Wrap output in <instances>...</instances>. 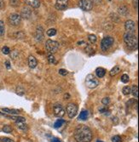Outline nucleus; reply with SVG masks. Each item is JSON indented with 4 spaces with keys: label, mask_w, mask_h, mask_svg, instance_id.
<instances>
[{
    "label": "nucleus",
    "mask_w": 139,
    "mask_h": 142,
    "mask_svg": "<svg viewBox=\"0 0 139 142\" xmlns=\"http://www.w3.org/2000/svg\"><path fill=\"white\" fill-rule=\"evenodd\" d=\"M74 138L77 142H90L93 138L92 132L89 127L80 124L74 130Z\"/></svg>",
    "instance_id": "nucleus-1"
},
{
    "label": "nucleus",
    "mask_w": 139,
    "mask_h": 142,
    "mask_svg": "<svg viewBox=\"0 0 139 142\" xmlns=\"http://www.w3.org/2000/svg\"><path fill=\"white\" fill-rule=\"evenodd\" d=\"M124 41H125V44L127 45L128 48L131 49H137V45H138L137 38L133 33H130L126 32V33L124 34Z\"/></svg>",
    "instance_id": "nucleus-2"
},
{
    "label": "nucleus",
    "mask_w": 139,
    "mask_h": 142,
    "mask_svg": "<svg viewBox=\"0 0 139 142\" xmlns=\"http://www.w3.org/2000/svg\"><path fill=\"white\" fill-rule=\"evenodd\" d=\"M85 84L89 89H95L99 85V81L93 74H89L85 77Z\"/></svg>",
    "instance_id": "nucleus-3"
},
{
    "label": "nucleus",
    "mask_w": 139,
    "mask_h": 142,
    "mask_svg": "<svg viewBox=\"0 0 139 142\" xmlns=\"http://www.w3.org/2000/svg\"><path fill=\"white\" fill-rule=\"evenodd\" d=\"M45 48L46 50L50 54H55L59 49V44L56 41H53L51 39H48L46 41V44H45Z\"/></svg>",
    "instance_id": "nucleus-4"
},
{
    "label": "nucleus",
    "mask_w": 139,
    "mask_h": 142,
    "mask_svg": "<svg viewBox=\"0 0 139 142\" xmlns=\"http://www.w3.org/2000/svg\"><path fill=\"white\" fill-rule=\"evenodd\" d=\"M114 43V39L112 37H105L103 38L101 42V49L103 51H107L108 49H109L113 46Z\"/></svg>",
    "instance_id": "nucleus-5"
},
{
    "label": "nucleus",
    "mask_w": 139,
    "mask_h": 142,
    "mask_svg": "<svg viewBox=\"0 0 139 142\" xmlns=\"http://www.w3.org/2000/svg\"><path fill=\"white\" fill-rule=\"evenodd\" d=\"M78 106L74 103H69L67 106V114L70 118H73L77 115Z\"/></svg>",
    "instance_id": "nucleus-6"
},
{
    "label": "nucleus",
    "mask_w": 139,
    "mask_h": 142,
    "mask_svg": "<svg viewBox=\"0 0 139 142\" xmlns=\"http://www.w3.org/2000/svg\"><path fill=\"white\" fill-rule=\"evenodd\" d=\"M8 21H9V23L11 26H13V27H17V26L21 24V16H19V15L17 14H11L9 16Z\"/></svg>",
    "instance_id": "nucleus-7"
},
{
    "label": "nucleus",
    "mask_w": 139,
    "mask_h": 142,
    "mask_svg": "<svg viewBox=\"0 0 139 142\" xmlns=\"http://www.w3.org/2000/svg\"><path fill=\"white\" fill-rule=\"evenodd\" d=\"M79 7L84 11H90L93 8V4L90 0H79Z\"/></svg>",
    "instance_id": "nucleus-8"
},
{
    "label": "nucleus",
    "mask_w": 139,
    "mask_h": 142,
    "mask_svg": "<svg viewBox=\"0 0 139 142\" xmlns=\"http://www.w3.org/2000/svg\"><path fill=\"white\" fill-rule=\"evenodd\" d=\"M54 109V115L57 117H62L65 115V110L61 104H56L53 107Z\"/></svg>",
    "instance_id": "nucleus-9"
},
{
    "label": "nucleus",
    "mask_w": 139,
    "mask_h": 142,
    "mask_svg": "<svg viewBox=\"0 0 139 142\" xmlns=\"http://www.w3.org/2000/svg\"><path fill=\"white\" fill-rule=\"evenodd\" d=\"M125 28L127 31V33H134L136 31V23L135 21L131 20H128L125 23Z\"/></svg>",
    "instance_id": "nucleus-10"
},
{
    "label": "nucleus",
    "mask_w": 139,
    "mask_h": 142,
    "mask_svg": "<svg viewBox=\"0 0 139 142\" xmlns=\"http://www.w3.org/2000/svg\"><path fill=\"white\" fill-rule=\"evenodd\" d=\"M69 0H56V9L58 10H64L68 8Z\"/></svg>",
    "instance_id": "nucleus-11"
},
{
    "label": "nucleus",
    "mask_w": 139,
    "mask_h": 142,
    "mask_svg": "<svg viewBox=\"0 0 139 142\" xmlns=\"http://www.w3.org/2000/svg\"><path fill=\"white\" fill-rule=\"evenodd\" d=\"M32 16V10L30 8L28 7H25L22 9L21 12V17L24 19H29Z\"/></svg>",
    "instance_id": "nucleus-12"
},
{
    "label": "nucleus",
    "mask_w": 139,
    "mask_h": 142,
    "mask_svg": "<svg viewBox=\"0 0 139 142\" xmlns=\"http://www.w3.org/2000/svg\"><path fill=\"white\" fill-rule=\"evenodd\" d=\"M35 38L38 41H41L44 38V30H43V28L41 27H38L36 30Z\"/></svg>",
    "instance_id": "nucleus-13"
},
{
    "label": "nucleus",
    "mask_w": 139,
    "mask_h": 142,
    "mask_svg": "<svg viewBox=\"0 0 139 142\" xmlns=\"http://www.w3.org/2000/svg\"><path fill=\"white\" fill-rule=\"evenodd\" d=\"M25 3L27 4L28 6L37 9L40 6V2L39 0H25Z\"/></svg>",
    "instance_id": "nucleus-14"
},
{
    "label": "nucleus",
    "mask_w": 139,
    "mask_h": 142,
    "mask_svg": "<svg viewBox=\"0 0 139 142\" xmlns=\"http://www.w3.org/2000/svg\"><path fill=\"white\" fill-rule=\"evenodd\" d=\"M37 65H38V61H37L36 58L32 56V55H30L28 57V66H29V67L33 69V68L36 67Z\"/></svg>",
    "instance_id": "nucleus-15"
},
{
    "label": "nucleus",
    "mask_w": 139,
    "mask_h": 142,
    "mask_svg": "<svg viewBox=\"0 0 139 142\" xmlns=\"http://www.w3.org/2000/svg\"><path fill=\"white\" fill-rule=\"evenodd\" d=\"M118 12L119 13V15L121 16H127L129 14V9H128L125 5H121L118 8Z\"/></svg>",
    "instance_id": "nucleus-16"
},
{
    "label": "nucleus",
    "mask_w": 139,
    "mask_h": 142,
    "mask_svg": "<svg viewBox=\"0 0 139 142\" xmlns=\"http://www.w3.org/2000/svg\"><path fill=\"white\" fill-rule=\"evenodd\" d=\"M96 74H97V76L98 77L102 78V77H103L105 76L106 70L103 67H98V68H97V70H96Z\"/></svg>",
    "instance_id": "nucleus-17"
},
{
    "label": "nucleus",
    "mask_w": 139,
    "mask_h": 142,
    "mask_svg": "<svg viewBox=\"0 0 139 142\" xmlns=\"http://www.w3.org/2000/svg\"><path fill=\"white\" fill-rule=\"evenodd\" d=\"M16 124L17 128L21 130L25 131V130H27V128H28L27 125L24 122H16Z\"/></svg>",
    "instance_id": "nucleus-18"
},
{
    "label": "nucleus",
    "mask_w": 139,
    "mask_h": 142,
    "mask_svg": "<svg viewBox=\"0 0 139 142\" xmlns=\"http://www.w3.org/2000/svg\"><path fill=\"white\" fill-rule=\"evenodd\" d=\"M89 117V111H82L79 116V120L84 121Z\"/></svg>",
    "instance_id": "nucleus-19"
},
{
    "label": "nucleus",
    "mask_w": 139,
    "mask_h": 142,
    "mask_svg": "<svg viewBox=\"0 0 139 142\" xmlns=\"http://www.w3.org/2000/svg\"><path fill=\"white\" fill-rule=\"evenodd\" d=\"M3 111L9 114H12V115H16V114L20 113V111L16 109H9V108H3Z\"/></svg>",
    "instance_id": "nucleus-20"
},
{
    "label": "nucleus",
    "mask_w": 139,
    "mask_h": 142,
    "mask_svg": "<svg viewBox=\"0 0 139 142\" xmlns=\"http://www.w3.org/2000/svg\"><path fill=\"white\" fill-rule=\"evenodd\" d=\"M119 72H120V68H119V66H115L111 71H110L109 74H110V76H111V77H114V76H116V75L118 74Z\"/></svg>",
    "instance_id": "nucleus-21"
},
{
    "label": "nucleus",
    "mask_w": 139,
    "mask_h": 142,
    "mask_svg": "<svg viewBox=\"0 0 139 142\" xmlns=\"http://www.w3.org/2000/svg\"><path fill=\"white\" fill-rule=\"evenodd\" d=\"M131 94H133V96L135 98L138 97V87L136 85H133L131 89Z\"/></svg>",
    "instance_id": "nucleus-22"
},
{
    "label": "nucleus",
    "mask_w": 139,
    "mask_h": 142,
    "mask_svg": "<svg viewBox=\"0 0 139 142\" xmlns=\"http://www.w3.org/2000/svg\"><path fill=\"white\" fill-rule=\"evenodd\" d=\"M48 61H49L50 64H53V65L56 63V58L53 55V54H49L48 55Z\"/></svg>",
    "instance_id": "nucleus-23"
},
{
    "label": "nucleus",
    "mask_w": 139,
    "mask_h": 142,
    "mask_svg": "<svg viewBox=\"0 0 139 142\" xmlns=\"http://www.w3.org/2000/svg\"><path fill=\"white\" fill-rule=\"evenodd\" d=\"M3 131L6 134H10L13 131V128L10 125H4L3 127Z\"/></svg>",
    "instance_id": "nucleus-24"
},
{
    "label": "nucleus",
    "mask_w": 139,
    "mask_h": 142,
    "mask_svg": "<svg viewBox=\"0 0 139 142\" xmlns=\"http://www.w3.org/2000/svg\"><path fill=\"white\" fill-rule=\"evenodd\" d=\"M65 120L63 119H58L57 121H56L55 122V124H54V127H55L56 128H60L61 126H62V124H64L65 123Z\"/></svg>",
    "instance_id": "nucleus-25"
},
{
    "label": "nucleus",
    "mask_w": 139,
    "mask_h": 142,
    "mask_svg": "<svg viewBox=\"0 0 139 142\" xmlns=\"http://www.w3.org/2000/svg\"><path fill=\"white\" fill-rule=\"evenodd\" d=\"M16 94H19V95H23L24 94H25V89H23L21 86H18V87L16 88Z\"/></svg>",
    "instance_id": "nucleus-26"
},
{
    "label": "nucleus",
    "mask_w": 139,
    "mask_h": 142,
    "mask_svg": "<svg viewBox=\"0 0 139 142\" xmlns=\"http://www.w3.org/2000/svg\"><path fill=\"white\" fill-rule=\"evenodd\" d=\"M122 92L125 95H129V94H131V87H129V86H125V87H124L123 89H122Z\"/></svg>",
    "instance_id": "nucleus-27"
},
{
    "label": "nucleus",
    "mask_w": 139,
    "mask_h": 142,
    "mask_svg": "<svg viewBox=\"0 0 139 142\" xmlns=\"http://www.w3.org/2000/svg\"><path fill=\"white\" fill-rule=\"evenodd\" d=\"M10 4L12 7H18L20 5V0H10Z\"/></svg>",
    "instance_id": "nucleus-28"
},
{
    "label": "nucleus",
    "mask_w": 139,
    "mask_h": 142,
    "mask_svg": "<svg viewBox=\"0 0 139 142\" xmlns=\"http://www.w3.org/2000/svg\"><path fill=\"white\" fill-rule=\"evenodd\" d=\"M120 80H121V82H122V83H128V82H129V80H130L129 76H128L127 74H124V75H122V76H121Z\"/></svg>",
    "instance_id": "nucleus-29"
},
{
    "label": "nucleus",
    "mask_w": 139,
    "mask_h": 142,
    "mask_svg": "<svg viewBox=\"0 0 139 142\" xmlns=\"http://www.w3.org/2000/svg\"><path fill=\"white\" fill-rule=\"evenodd\" d=\"M56 34V30L55 28L49 29L47 31V35L49 37H53V36H55Z\"/></svg>",
    "instance_id": "nucleus-30"
},
{
    "label": "nucleus",
    "mask_w": 139,
    "mask_h": 142,
    "mask_svg": "<svg viewBox=\"0 0 139 142\" xmlns=\"http://www.w3.org/2000/svg\"><path fill=\"white\" fill-rule=\"evenodd\" d=\"M88 39L90 43H91V44H95V43L97 42V38L94 34H90V35H89V37H88Z\"/></svg>",
    "instance_id": "nucleus-31"
},
{
    "label": "nucleus",
    "mask_w": 139,
    "mask_h": 142,
    "mask_svg": "<svg viewBox=\"0 0 139 142\" xmlns=\"http://www.w3.org/2000/svg\"><path fill=\"white\" fill-rule=\"evenodd\" d=\"M4 30H5V28H4V22L2 21H0V36H3L4 34Z\"/></svg>",
    "instance_id": "nucleus-32"
},
{
    "label": "nucleus",
    "mask_w": 139,
    "mask_h": 142,
    "mask_svg": "<svg viewBox=\"0 0 139 142\" xmlns=\"http://www.w3.org/2000/svg\"><path fill=\"white\" fill-rule=\"evenodd\" d=\"M2 52H3V54H4V55H9V54L10 53V49L9 47L4 46L2 48Z\"/></svg>",
    "instance_id": "nucleus-33"
},
{
    "label": "nucleus",
    "mask_w": 139,
    "mask_h": 142,
    "mask_svg": "<svg viewBox=\"0 0 139 142\" xmlns=\"http://www.w3.org/2000/svg\"><path fill=\"white\" fill-rule=\"evenodd\" d=\"M112 141L113 142H122V139H121L120 136L119 135H115L112 138Z\"/></svg>",
    "instance_id": "nucleus-34"
},
{
    "label": "nucleus",
    "mask_w": 139,
    "mask_h": 142,
    "mask_svg": "<svg viewBox=\"0 0 139 142\" xmlns=\"http://www.w3.org/2000/svg\"><path fill=\"white\" fill-rule=\"evenodd\" d=\"M102 103H103V105H105V106H108V105L110 103V99L108 98V97H105L104 99H103V100H102Z\"/></svg>",
    "instance_id": "nucleus-35"
},
{
    "label": "nucleus",
    "mask_w": 139,
    "mask_h": 142,
    "mask_svg": "<svg viewBox=\"0 0 139 142\" xmlns=\"http://www.w3.org/2000/svg\"><path fill=\"white\" fill-rule=\"evenodd\" d=\"M68 71L65 70V69H60L59 70V74L60 75H62V76H66V75H68Z\"/></svg>",
    "instance_id": "nucleus-36"
},
{
    "label": "nucleus",
    "mask_w": 139,
    "mask_h": 142,
    "mask_svg": "<svg viewBox=\"0 0 139 142\" xmlns=\"http://www.w3.org/2000/svg\"><path fill=\"white\" fill-rule=\"evenodd\" d=\"M1 141L2 142H15L13 139H9V138H3L1 139Z\"/></svg>",
    "instance_id": "nucleus-37"
},
{
    "label": "nucleus",
    "mask_w": 139,
    "mask_h": 142,
    "mask_svg": "<svg viewBox=\"0 0 139 142\" xmlns=\"http://www.w3.org/2000/svg\"><path fill=\"white\" fill-rule=\"evenodd\" d=\"M99 111L101 113H104V112H107L108 110H107V108H105V107H102V108L99 109Z\"/></svg>",
    "instance_id": "nucleus-38"
},
{
    "label": "nucleus",
    "mask_w": 139,
    "mask_h": 142,
    "mask_svg": "<svg viewBox=\"0 0 139 142\" xmlns=\"http://www.w3.org/2000/svg\"><path fill=\"white\" fill-rule=\"evenodd\" d=\"M5 66L7 69H10V62L9 61H5Z\"/></svg>",
    "instance_id": "nucleus-39"
},
{
    "label": "nucleus",
    "mask_w": 139,
    "mask_h": 142,
    "mask_svg": "<svg viewBox=\"0 0 139 142\" xmlns=\"http://www.w3.org/2000/svg\"><path fill=\"white\" fill-rule=\"evenodd\" d=\"M4 8V0H0V10Z\"/></svg>",
    "instance_id": "nucleus-40"
},
{
    "label": "nucleus",
    "mask_w": 139,
    "mask_h": 142,
    "mask_svg": "<svg viewBox=\"0 0 139 142\" xmlns=\"http://www.w3.org/2000/svg\"><path fill=\"white\" fill-rule=\"evenodd\" d=\"M68 98H70L69 94H64V99H65V100H68Z\"/></svg>",
    "instance_id": "nucleus-41"
},
{
    "label": "nucleus",
    "mask_w": 139,
    "mask_h": 142,
    "mask_svg": "<svg viewBox=\"0 0 139 142\" xmlns=\"http://www.w3.org/2000/svg\"><path fill=\"white\" fill-rule=\"evenodd\" d=\"M52 142H61V141H60L59 139H57V138H53V139H52Z\"/></svg>",
    "instance_id": "nucleus-42"
},
{
    "label": "nucleus",
    "mask_w": 139,
    "mask_h": 142,
    "mask_svg": "<svg viewBox=\"0 0 139 142\" xmlns=\"http://www.w3.org/2000/svg\"><path fill=\"white\" fill-rule=\"evenodd\" d=\"M97 142H103V141H101V140H97Z\"/></svg>",
    "instance_id": "nucleus-43"
}]
</instances>
